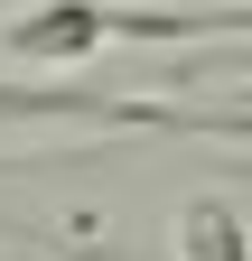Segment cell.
<instances>
[{
	"mask_svg": "<svg viewBox=\"0 0 252 261\" xmlns=\"http://www.w3.org/2000/svg\"><path fill=\"white\" fill-rule=\"evenodd\" d=\"M252 10L243 0H224V10H112V0H38V10H19L10 28H0V47H10L19 65H75L93 47H112V38H149V47H168V38H243Z\"/></svg>",
	"mask_w": 252,
	"mask_h": 261,
	"instance_id": "obj_1",
	"label": "cell"
},
{
	"mask_svg": "<svg viewBox=\"0 0 252 261\" xmlns=\"http://www.w3.org/2000/svg\"><path fill=\"white\" fill-rule=\"evenodd\" d=\"M168 252H178V261H252V233H243V215L224 205V196H187Z\"/></svg>",
	"mask_w": 252,
	"mask_h": 261,
	"instance_id": "obj_2",
	"label": "cell"
},
{
	"mask_svg": "<svg viewBox=\"0 0 252 261\" xmlns=\"http://www.w3.org/2000/svg\"><path fill=\"white\" fill-rule=\"evenodd\" d=\"M196 130H252V112H224V121H196Z\"/></svg>",
	"mask_w": 252,
	"mask_h": 261,
	"instance_id": "obj_3",
	"label": "cell"
},
{
	"mask_svg": "<svg viewBox=\"0 0 252 261\" xmlns=\"http://www.w3.org/2000/svg\"><path fill=\"white\" fill-rule=\"evenodd\" d=\"M0 112H38V103H28V93H10V84H0Z\"/></svg>",
	"mask_w": 252,
	"mask_h": 261,
	"instance_id": "obj_4",
	"label": "cell"
}]
</instances>
